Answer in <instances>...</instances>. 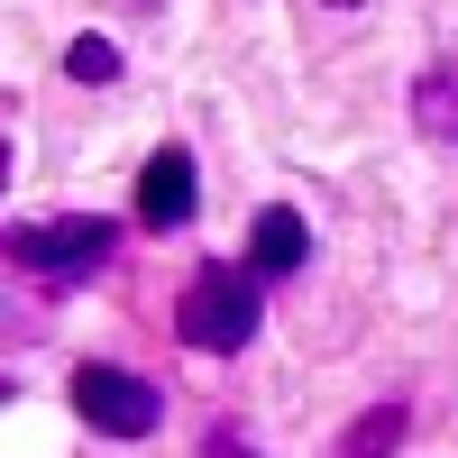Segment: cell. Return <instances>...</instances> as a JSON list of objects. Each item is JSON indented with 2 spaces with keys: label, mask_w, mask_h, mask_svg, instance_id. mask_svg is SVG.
<instances>
[{
  "label": "cell",
  "mask_w": 458,
  "mask_h": 458,
  "mask_svg": "<svg viewBox=\"0 0 458 458\" xmlns=\"http://www.w3.org/2000/svg\"><path fill=\"white\" fill-rule=\"evenodd\" d=\"M257 284L239 276L229 257H211V266H193V284H183V302H174V330H183V349H202V358H239L248 339H257Z\"/></svg>",
  "instance_id": "cell-1"
},
{
  "label": "cell",
  "mask_w": 458,
  "mask_h": 458,
  "mask_svg": "<svg viewBox=\"0 0 458 458\" xmlns=\"http://www.w3.org/2000/svg\"><path fill=\"white\" fill-rule=\"evenodd\" d=\"M64 73H73V83H120V47H110V37H73Z\"/></svg>",
  "instance_id": "cell-8"
},
{
  "label": "cell",
  "mask_w": 458,
  "mask_h": 458,
  "mask_svg": "<svg viewBox=\"0 0 458 458\" xmlns=\"http://www.w3.org/2000/svg\"><path fill=\"white\" fill-rule=\"evenodd\" d=\"M110 248H120V220H101V211H73V220H10V266H28V276H47V284L101 276Z\"/></svg>",
  "instance_id": "cell-2"
},
{
  "label": "cell",
  "mask_w": 458,
  "mask_h": 458,
  "mask_svg": "<svg viewBox=\"0 0 458 458\" xmlns=\"http://www.w3.org/2000/svg\"><path fill=\"white\" fill-rule=\"evenodd\" d=\"M403 431H412V412L386 394V403H367L358 422L339 431V449H330V458H394V449H403Z\"/></svg>",
  "instance_id": "cell-6"
},
{
  "label": "cell",
  "mask_w": 458,
  "mask_h": 458,
  "mask_svg": "<svg viewBox=\"0 0 458 458\" xmlns=\"http://www.w3.org/2000/svg\"><path fill=\"white\" fill-rule=\"evenodd\" d=\"M330 10H358V0H330Z\"/></svg>",
  "instance_id": "cell-10"
},
{
  "label": "cell",
  "mask_w": 458,
  "mask_h": 458,
  "mask_svg": "<svg viewBox=\"0 0 458 458\" xmlns=\"http://www.w3.org/2000/svg\"><path fill=\"white\" fill-rule=\"evenodd\" d=\"M211 458H257V449H229V440H211Z\"/></svg>",
  "instance_id": "cell-9"
},
{
  "label": "cell",
  "mask_w": 458,
  "mask_h": 458,
  "mask_svg": "<svg viewBox=\"0 0 458 458\" xmlns=\"http://www.w3.org/2000/svg\"><path fill=\"white\" fill-rule=\"evenodd\" d=\"M73 412H83L92 431H110V440H147L165 422V394L147 386V376H129V367H73Z\"/></svg>",
  "instance_id": "cell-3"
},
{
  "label": "cell",
  "mask_w": 458,
  "mask_h": 458,
  "mask_svg": "<svg viewBox=\"0 0 458 458\" xmlns=\"http://www.w3.org/2000/svg\"><path fill=\"white\" fill-rule=\"evenodd\" d=\"M412 120H422V138L458 147V55H449V64H431L422 83H412Z\"/></svg>",
  "instance_id": "cell-7"
},
{
  "label": "cell",
  "mask_w": 458,
  "mask_h": 458,
  "mask_svg": "<svg viewBox=\"0 0 458 458\" xmlns=\"http://www.w3.org/2000/svg\"><path fill=\"white\" fill-rule=\"evenodd\" d=\"M302 248H312L302 211H293V202H266V211H257V229H248V257L266 266V276H293V266H302Z\"/></svg>",
  "instance_id": "cell-5"
},
{
  "label": "cell",
  "mask_w": 458,
  "mask_h": 458,
  "mask_svg": "<svg viewBox=\"0 0 458 458\" xmlns=\"http://www.w3.org/2000/svg\"><path fill=\"white\" fill-rule=\"evenodd\" d=\"M193 193H202L193 183V147H157V157L138 165V220L147 229H183L193 220Z\"/></svg>",
  "instance_id": "cell-4"
}]
</instances>
